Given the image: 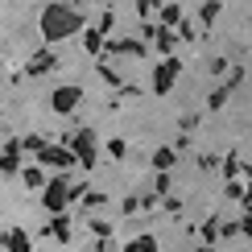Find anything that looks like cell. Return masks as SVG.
Masks as SVG:
<instances>
[{
	"instance_id": "obj_27",
	"label": "cell",
	"mask_w": 252,
	"mask_h": 252,
	"mask_svg": "<svg viewBox=\"0 0 252 252\" xmlns=\"http://www.w3.org/2000/svg\"><path fill=\"white\" fill-rule=\"evenodd\" d=\"M207 70H211V79H227L232 62H227V58H211V62H207Z\"/></svg>"
},
{
	"instance_id": "obj_41",
	"label": "cell",
	"mask_w": 252,
	"mask_h": 252,
	"mask_svg": "<svg viewBox=\"0 0 252 252\" xmlns=\"http://www.w3.org/2000/svg\"><path fill=\"white\" fill-rule=\"evenodd\" d=\"M240 207H244V211H252V182H248V190H244V198H240Z\"/></svg>"
},
{
	"instance_id": "obj_23",
	"label": "cell",
	"mask_w": 252,
	"mask_h": 252,
	"mask_svg": "<svg viewBox=\"0 0 252 252\" xmlns=\"http://www.w3.org/2000/svg\"><path fill=\"white\" fill-rule=\"evenodd\" d=\"M95 70H99V79H103V83H108V87H116V91L124 87V83H120V70H116V66H108V62H99V66H95Z\"/></svg>"
},
{
	"instance_id": "obj_25",
	"label": "cell",
	"mask_w": 252,
	"mask_h": 252,
	"mask_svg": "<svg viewBox=\"0 0 252 252\" xmlns=\"http://www.w3.org/2000/svg\"><path fill=\"white\" fill-rule=\"evenodd\" d=\"M153 13H161V0H136V17L149 21Z\"/></svg>"
},
{
	"instance_id": "obj_10",
	"label": "cell",
	"mask_w": 252,
	"mask_h": 252,
	"mask_svg": "<svg viewBox=\"0 0 252 252\" xmlns=\"http://www.w3.org/2000/svg\"><path fill=\"white\" fill-rule=\"evenodd\" d=\"M21 157H25V141H4V157H0V170H4V178L21 174Z\"/></svg>"
},
{
	"instance_id": "obj_26",
	"label": "cell",
	"mask_w": 252,
	"mask_h": 252,
	"mask_svg": "<svg viewBox=\"0 0 252 252\" xmlns=\"http://www.w3.org/2000/svg\"><path fill=\"white\" fill-rule=\"evenodd\" d=\"M153 190H157V194H174V178H170V170H157Z\"/></svg>"
},
{
	"instance_id": "obj_21",
	"label": "cell",
	"mask_w": 252,
	"mask_h": 252,
	"mask_svg": "<svg viewBox=\"0 0 252 252\" xmlns=\"http://www.w3.org/2000/svg\"><path fill=\"white\" fill-rule=\"evenodd\" d=\"M157 21H161V25H174V29H178V25H182L186 17H182V8H178V4H161V13H157Z\"/></svg>"
},
{
	"instance_id": "obj_17",
	"label": "cell",
	"mask_w": 252,
	"mask_h": 252,
	"mask_svg": "<svg viewBox=\"0 0 252 252\" xmlns=\"http://www.w3.org/2000/svg\"><path fill=\"white\" fill-rule=\"evenodd\" d=\"M219 174H223V178H244V174H248V161H244L240 153H227L223 165H219Z\"/></svg>"
},
{
	"instance_id": "obj_16",
	"label": "cell",
	"mask_w": 252,
	"mask_h": 252,
	"mask_svg": "<svg viewBox=\"0 0 252 252\" xmlns=\"http://www.w3.org/2000/svg\"><path fill=\"white\" fill-rule=\"evenodd\" d=\"M198 236H203V244H219V240H223V219L211 215L207 223H198Z\"/></svg>"
},
{
	"instance_id": "obj_34",
	"label": "cell",
	"mask_w": 252,
	"mask_h": 252,
	"mask_svg": "<svg viewBox=\"0 0 252 252\" xmlns=\"http://www.w3.org/2000/svg\"><path fill=\"white\" fill-rule=\"evenodd\" d=\"M223 83H227V87H232V91H236V87H240V83H244V66H232V70H227V79H223Z\"/></svg>"
},
{
	"instance_id": "obj_29",
	"label": "cell",
	"mask_w": 252,
	"mask_h": 252,
	"mask_svg": "<svg viewBox=\"0 0 252 252\" xmlns=\"http://www.w3.org/2000/svg\"><path fill=\"white\" fill-rule=\"evenodd\" d=\"M87 227H91V236H95V240H103V236H112V232H116V227H112L108 219H91Z\"/></svg>"
},
{
	"instance_id": "obj_31",
	"label": "cell",
	"mask_w": 252,
	"mask_h": 252,
	"mask_svg": "<svg viewBox=\"0 0 252 252\" xmlns=\"http://www.w3.org/2000/svg\"><path fill=\"white\" fill-rule=\"evenodd\" d=\"M244 236V219H223V240H236Z\"/></svg>"
},
{
	"instance_id": "obj_39",
	"label": "cell",
	"mask_w": 252,
	"mask_h": 252,
	"mask_svg": "<svg viewBox=\"0 0 252 252\" xmlns=\"http://www.w3.org/2000/svg\"><path fill=\"white\" fill-rule=\"evenodd\" d=\"M174 149H178V153H190V132H182V136H178V145H174Z\"/></svg>"
},
{
	"instance_id": "obj_37",
	"label": "cell",
	"mask_w": 252,
	"mask_h": 252,
	"mask_svg": "<svg viewBox=\"0 0 252 252\" xmlns=\"http://www.w3.org/2000/svg\"><path fill=\"white\" fill-rule=\"evenodd\" d=\"M95 25H103V29H108V33H112V29H116V13H112V8H103V13H99V21H95Z\"/></svg>"
},
{
	"instance_id": "obj_9",
	"label": "cell",
	"mask_w": 252,
	"mask_h": 252,
	"mask_svg": "<svg viewBox=\"0 0 252 252\" xmlns=\"http://www.w3.org/2000/svg\"><path fill=\"white\" fill-rule=\"evenodd\" d=\"M46 236H50V240H58V244H70V240H75V223H70V215H66V211L50 215V223H46Z\"/></svg>"
},
{
	"instance_id": "obj_15",
	"label": "cell",
	"mask_w": 252,
	"mask_h": 252,
	"mask_svg": "<svg viewBox=\"0 0 252 252\" xmlns=\"http://www.w3.org/2000/svg\"><path fill=\"white\" fill-rule=\"evenodd\" d=\"M178 157H182V153H178L174 145H161V149H153L149 165H153V170H174V165H178Z\"/></svg>"
},
{
	"instance_id": "obj_12",
	"label": "cell",
	"mask_w": 252,
	"mask_h": 252,
	"mask_svg": "<svg viewBox=\"0 0 252 252\" xmlns=\"http://www.w3.org/2000/svg\"><path fill=\"white\" fill-rule=\"evenodd\" d=\"M178 41H182V33H178V29L174 25H161V29H157V37H153V46H157V54H174V50H178Z\"/></svg>"
},
{
	"instance_id": "obj_19",
	"label": "cell",
	"mask_w": 252,
	"mask_h": 252,
	"mask_svg": "<svg viewBox=\"0 0 252 252\" xmlns=\"http://www.w3.org/2000/svg\"><path fill=\"white\" fill-rule=\"evenodd\" d=\"M124 252H157V236L153 232H141L132 244H124Z\"/></svg>"
},
{
	"instance_id": "obj_24",
	"label": "cell",
	"mask_w": 252,
	"mask_h": 252,
	"mask_svg": "<svg viewBox=\"0 0 252 252\" xmlns=\"http://www.w3.org/2000/svg\"><path fill=\"white\" fill-rule=\"evenodd\" d=\"M194 165H198L203 174H211V170H219V165H223V157H215V153H198Z\"/></svg>"
},
{
	"instance_id": "obj_3",
	"label": "cell",
	"mask_w": 252,
	"mask_h": 252,
	"mask_svg": "<svg viewBox=\"0 0 252 252\" xmlns=\"http://www.w3.org/2000/svg\"><path fill=\"white\" fill-rule=\"evenodd\" d=\"M178 75H182V62H178V54H165L161 62H153V75H149V87L153 95H170Z\"/></svg>"
},
{
	"instance_id": "obj_20",
	"label": "cell",
	"mask_w": 252,
	"mask_h": 252,
	"mask_svg": "<svg viewBox=\"0 0 252 252\" xmlns=\"http://www.w3.org/2000/svg\"><path fill=\"white\" fill-rule=\"evenodd\" d=\"M227 95H232V87H227V83H215V87H211V95H207V108H211V112H219V108L227 103Z\"/></svg>"
},
{
	"instance_id": "obj_30",
	"label": "cell",
	"mask_w": 252,
	"mask_h": 252,
	"mask_svg": "<svg viewBox=\"0 0 252 252\" xmlns=\"http://www.w3.org/2000/svg\"><path fill=\"white\" fill-rule=\"evenodd\" d=\"M103 203H108V194H99V190H87V194H83V207H87V211H99Z\"/></svg>"
},
{
	"instance_id": "obj_40",
	"label": "cell",
	"mask_w": 252,
	"mask_h": 252,
	"mask_svg": "<svg viewBox=\"0 0 252 252\" xmlns=\"http://www.w3.org/2000/svg\"><path fill=\"white\" fill-rule=\"evenodd\" d=\"M240 219H244V240H252V211H244Z\"/></svg>"
},
{
	"instance_id": "obj_8",
	"label": "cell",
	"mask_w": 252,
	"mask_h": 252,
	"mask_svg": "<svg viewBox=\"0 0 252 252\" xmlns=\"http://www.w3.org/2000/svg\"><path fill=\"white\" fill-rule=\"evenodd\" d=\"M25 70H29V79H41V75H50V70H58V54H54V46H41V50H33L29 54V62H25Z\"/></svg>"
},
{
	"instance_id": "obj_18",
	"label": "cell",
	"mask_w": 252,
	"mask_h": 252,
	"mask_svg": "<svg viewBox=\"0 0 252 252\" xmlns=\"http://www.w3.org/2000/svg\"><path fill=\"white\" fill-rule=\"evenodd\" d=\"M219 13H223V4H219V0H203V8H198V21L211 29L215 21H219Z\"/></svg>"
},
{
	"instance_id": "obj_5",
	"label": "cell",
	"mask_w": 252,
	"mask_h": 252,
	"mask_svg": "<svg viewBox=\"0 0 252 252\" xmlns=\"http://www.w3.org/2000/svg\"><path fill=\"white\" fill-rule=\"evenodd\" d=\"M66 145L79 153V170H95L99 157H95V132H91V128H75L66 136Z\"/></svg>"
},
{
	"instance_id": "obj_1",
	"label": "cell",
	"mask_w": 252,
	"mask_h": 252,
	"mask_svg": "<svg viewBox=\"0 0 252 252\" xmlns=\"http://www.w3.org/2000/svg\"><path fill=\"white\" fill-rule=\"evenodd\" d=\"M37 25H41V41H62V37H75L79 29H87L83 25V13L75 4H66V0H50L46 8H41V17H37Z\"/></svg>"
},
{
	"instance_id": "obj_32",
	"label": "cell",
	"mask_w": 252,
	"mask_h": 252,
	"mask_svg": "<svg viewBox=\"0 0 252 252\" xmlns=\"http://www.w3.org/2000/svg\"><path fill=\"white\" fill-rule=\"evenodd\" d=\"M46 145H50V141H46V136H41V132H29V136H25V149L33 153V157H37L41 149H46Z\"/></svg>"
},
{
	"instance_id": "obj_6",
	"label": "cell",
	"mask_w": 252,
	"mask_h": 252,
	"mask_svg": "<svg viewBox=\"0 0 252 252\" xmlns=\"http://www.w3.org/2000/svg\"><path fill=\"white\" fill-rule=\"evenodd\" d=\"M79 103H83V87H75V83L50 91V112L54 116H70V112H79Z\"/></svg>"
},
{
	"instance_id": "obj_13",
	"label": "cell",
	"mask_w": 252,
	"mask_h": 252,
	"mask_svg": "<svg viewBox=\"0 0 252 252\" xmlns=\"http://www.w3.org/2000/svg\"><path fill=\"white\" fill-rule=\"evenodd\" d=\"M21 182H25V190H46V165L41 161H33V165H25V170H21Z\"/></svg>"
},
{
	"instance_id": "obj_38",
	"label": "cell",
	"mask_w": 252,
	"mask_h": 252,
	"mask_svg": "<svg viewBox=\"0 0 252 252\" xmlns=\"http://www.w3.org/2000/svg\"><path fill=\"white\" fill-rule=\"evenodd\" d=\"M95 252H124V248H120V244H116V240H112V236H103L99 244H95Z\"/></svg>"
},
{
	"instance_id": "obj_33",
	"label": "cell",
	"mask_w": 252,
	"mask_h": 252,
	"mask_svg": "<svg viewBox=\"0 0 252 252\" xmlns=\"http://www.w3.org/2000/svg\"><path fill=\"white\" fill-rule=\"evenodd\" d=\"M141 207H145V198L128 194V198H124V203H120V211H124V215H136V211H141Z\"/></svg>"
},
{
	"instance_id": "obj_2",
	"label": "cell",
	"mask_w": 252,
	"mask_h": 252,
	"mask_svg": "<svg viewBox=\"0 0 252 252\" xmlns=\"http://www.w3.org/2000/svg\"><path fill=\"white\" fill-rule=\"evenodd\" d=\"M70 203H75V182H70L66 174L50 178V182H46V190H41V207H46V215H58V211H66Z\"/></svg>"
},
{
	"instance_id": "obj_14",
	"label": "cell",
	"mask_w": 252,
	"mask_h": 252,
	"mask_svg": "<svg viewBox=\"0 0 252 252\" xmlns=\"http://www.w3.org/2000/svg\"><path fill=\"white\" fill-rule=\"evenodd\" d=\"M29 248H33V244H29V232H25V227H4V252H29Z\"/></svg>"
},
{
	"instance_id": "obj_36",
	"label": "cell",
	"mask_w": 252,
	"mask_h": 252,
	"mask_svg": "<svg viewBox=\"0 0 252 252\" xmlns=\"http://www.w3.org/2000/svg\"><path fill=\"white\" fill-rule=\"evenodd\" d=\"M161 207H165L170 215H182V198H174V194H165V198H161Z\"/></svg>"
},
{
	"instance_id": "obj_22",
	"label": "cell",
	"mask_w": 252,
	"mask_h": 252,
	"mask_svg": "<svg viewBox=\"0 0 252 252\" xmlns=\"http://www.w3.org/2000/svg\"><path fill=\"white\" fill-rule=\"evenodd\" d=\"M203 21H182V25H178V33H182V41H198V37H203Z\"/></svg>"
},
{
	"instance_id": "obj_7",
	"label": "cell",
	"mask_w": 252,
	"mask_h": 252,
	"mask_svg": "<svg viewBox=\"0 0 252 252\" xmlns=\"http://www.w3.org/2000/svg\"><path fill=\"white\" fill-rule=\"evenodd\" d=\"M103 54H108V58H145V54H149V41H136V37H108Z\"/></svg>"
},
{
	"instance_id": "obj_11",
	"label": "cell",
	"mask_w": 252,
	"mask_h": 252,
	"mask_svg": "<svg viewBox=\"0 0 252 252\" xmlns=\"http://www.w3.org/2000/svg\"><path fill=\"white\" fill-rule=\"evenodd\" d=\"M108 29L103 25H91V29H83V50H87V54H103V46H108Z\"/></svg>"
},
{
	"instance_id": "obj_42",
	"label": "cell",
	"mask_w": 252,
	"mask_h": 252,
	"mask_svg": "<svg viewBox=\"0 0 252 252\" xmlns=\"http://www.w3.org/2000/svg\"><path fill=\"white\" fill-rule=\"evenodd\" d=\"M194 252H215V244H198V248H194Z\"/></svg>"
},
{
	"instance_id": "obj_35",
	"label": "cell",
	"mask_w": 252,
	"mask_h": 252,
	"mask_svg": "<svg viewBox=\"0 0 252 252\" xmlns=\"http://www.w3.org/2000/svg\"><path fill=\"white\" fill-rule=\"evenodd\" d=\"M178 128H182V132H194V128H198V112H186V116L178 120Z\"/></svg>"
},
{
	"instance_id": "obj_4",
	"label": "cell",
	"mask_w": 252,
	"mask_h": 252,
	"mask_svg": "<svg viewBox=\"0 0 252 252\" xmlns=\"http://www.w3.org/2000/svg\"><path fill=\"white\" fill-rule=\"evenodd\" d=\"M37 161L46 165V170H58V174H70L79 165V153L70 149V145H46V149L37 153Z\"/></svg>"
},
{
	"instance_id": "obj_28",
	"label": "cell",
	"mask_w": 252,
	"mask_h": 252,
	"mask_svg": "<svg viewBox=\"0 0 252 252\" xmlns=\"http://www.w3.org/2000/svg\"><path fill=\"white\" fill-rule=\"evenodd\" d=\"M108 157H112V161H124V157H128V145H124L120 136H112V141H108Z\"/></svg>"
}]
</instances>
